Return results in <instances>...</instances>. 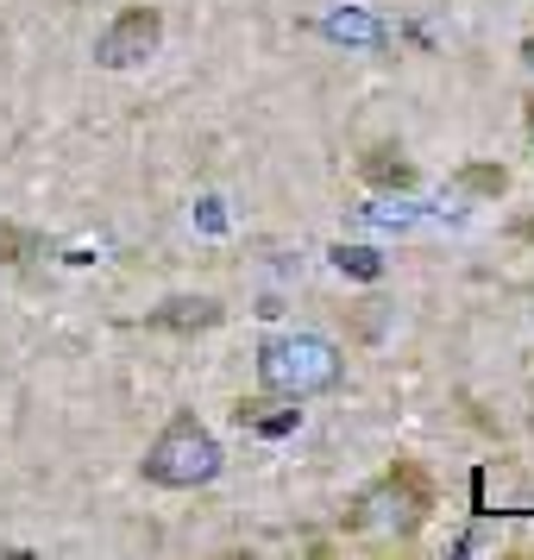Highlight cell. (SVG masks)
Returning <instances> with one entry per match:
<instances>
[{"label":"cell","instance_id":"6da1fadb","mask_svg":"<svg viewBox=\"0 0 534 560\" xmlns=\"http://www.w3.org/2000/svg\"><path fill=\"white\" fill-rule=\"evenodd\" d=\"M434 504H440V485H434L428 466H415V459H390L378 479L346 504L340 529L346 535H396V541H408V535L428 529Z\"/></svg>","mask_w":534,"mask_h":560},{"label":"cell","instance_id":"7a4b0ae2","mask_svg":"<svg viewBox=\"0 0 534 560\" xmlns=\"http://www.w3.org/2000/svg\"><path fill=\"white\" fill-rule=\"evenodd\" d=\"M221 466H227V454H221L214 429H207L195 409H177V416L157 429V441L145 447L139 479L157 485V491H202V485L221 479Z\"/></svg>","mask_w":534,"mask_h":560},{"label":"cell","instance_id":"3957f363","mask_svg":"<svg viewBox=\"0 0 534 560\" xmlns=\"http://www.w3.org/2000/svg\"><path fill=\"white\" fill-rule=\"evenodd\" d=\"M258 384L277 390V397H296V404L333 397L346 384V353L321 334H271L258 347Z\"/></svg>","mask_w":534,"mask_h":560},{"label":"cell","instance_id":"277c9868","mask_svg":"<svg viewBox=\"0 0 534 560\" xmlns=\"http://www.w3.org/2000/svg\"><path fill=\"white\" fill-rule=\"evenodd\" d=\"M164 51V13L157 7H120L102 32H95V63L102 70H139V63H152Z\"/></svg>","mask_w":534,"mask_h":560},{"label":"cell","instance_id":"5b68a950","mask_svg":"<svg viewBox=\"0 0 534 560\" xmlns=\"http://www.w3.org/2000/svg\"><path fill=\"white\" fill-rule=\"evenodd\" d=\"M227 322V303L221 296H164V303L145 315L152 334H214Z\"/></svg>","mask_w":534,"mask_h":560},{"label":"cell","instance_id":"8992f818","mask_svg":"<svg viewBox=\"0 0 534 560\" xmlns=\"http://www.w3.org/2000/svg\"><path fill=\"white\" fill-rule=\"evenodd\" d=\"M358 177L371 183V189H383V196H408L415 189V164H408L403 145H365V158H358Z\"/></svg>","mask_w":534,"mask_h":560},{"label":"cell","instance_id":"52a82bcc","mask_svg":"<svg viewBox=\"0 0 534 560\" xmlns=\"http://www.w3.org/2000/svg\"><path fill=\"white\" fill-rule=\"evenodd\" d=\"M233 422L239 429H258V434H289L302 422V404L296 397H277V390H258V397H239Z\"/></svg>","mask_w":534,"mask_h":560},{"label":"cell","instance_id":"ba28073f","mask_svg":"<svg viewBox=\"0 0 534 560\" xmlns=\"http://www.w3.org/2000/svg\"><path fill=\"white\" fill-rule=\"evenodd\" d=\"M321 32H328L333 45H371V51L390 45V26H383L378 13H365V7H333L328 20H321Z\"/></svg>","mask_w":534,"mask_h":560},{"label":"cell","instance_id":"9c48e42d","mask_svg":"<svg viewBox=\"0 0 534 560\" xmlns=\"http://www.w3.org/2000/svg\"><path fill=\"white\" fill-rule=\"evenodd\" d=\"M453 189L459 196H472V202H503L509 196V171L503 164H490V158H472V164H459Z\"/></svg>","mask_w":534,"mask_h":560},{"label":"cell","instance_id":"30bf717a","mask_svg":"<svg viewBox=\"0 0 534 560\" xmlns=\"http://www.w3.org/2000/svg\"><path fill=\"white\" fill-rule=\"evenodd\" d=\"M51 253V240L38 228H20V221H7L0 214V265H13V271H26V265H38V258Z\"/></svg>","mask_w":534,"mask_h":560},{"label":"cell","instance_id":"8fae6325","mask_svg":"<svg viewBox=\"0 0 534 560\" xmlns=\"http://www.w3.org/2000/svg\"><path fill=\"white\" fill-rule=\"evenodd\" d=\"M333 271H340V278H358V283H378L383 258L371 253V246H333Z\"/></svg>","mask_w":534,"mask_h":560},{"label":"cell","instance_id":"7c38bea8","mask_svg":"<svg viewBox=\"0 0 534 560\" xmlns=\"http://www.w3.org/2000/svg\"><path fill=\"white\" fill-rule=\"evenodd\" d=\"M358 221H365V228H396V233H408V228H415V208H408V202H371V208H358Z\"/></svg>","mask_w":534,"mask_h":560},{"label":"cell","instance_id":"4fadbf2b","mask_svg":"<svg viewBox=\"0 0 534 560\" xmlns=\"http://www.w3.org/2000/svg\"><path fill=\"white\" fill-rule=\"evenodd\" d=\"M515 240H529V246H534V214H522V221H515Z\"/></svg>","mask_w":534,"mask_h":560},{"label":"cell","instance_id":"5bb4252c","mask_svg":"<svg viewBox=\"0 0 534 560\" xmlns=\"http://www.w3.org/2000/svg\"><path fill=\"white\" fill-rule=\"evenodd\" d=\"M522 70H529V77H534V32H529V38H522Z\"/></svg>","mask_w":534,"mask_h":560},{"label":"cell","instance_id":"9a60e30c","mask_svg":"<svg viewBox=\"0 0 534 560\" xmlns=\"http://www.w3.org/2000/svg\"><path fill=\"white\" fill-rule=\"evenodd\" d=\"M529 145H534V102H529Z\"/></svg>","mask_w":534,"mask_h":560}]
</instances>
